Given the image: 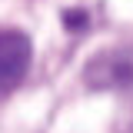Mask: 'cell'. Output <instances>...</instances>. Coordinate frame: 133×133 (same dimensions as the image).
Returning <instances> with one entry per match:
<instances>
[{
    "label": "cell",
    "mask_w": 133,
    "mask_h": 133,
    "mask_svg": "<svg viewBox=\"0 0 133 133\" xmlns=\"http://www.w3.org/2000/svg\"><path fill=\"white\" fill-rule=\"evenodd\" d=\"M33 60L30 37L23 30H0V93L14 90L27 77Z\"/></svg>",
    "instance_id": "obj_2"
},
{
    "label": "cell",
    "mask_w": 133,
    "mask_h": 133,
    "mask_svg": "<svg viewBox=\"0 0 133 133\" xmlns=\"http://www.w3.org/2000/svg\"><path fill=\"white\" fill-rule=\"evenodd\" d=\"M83 83L93 90H130L133 87V50L97 53L83 70Z\"/></svg>",
    "instance_id": "obj_1"
}]
</instances>
